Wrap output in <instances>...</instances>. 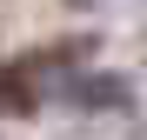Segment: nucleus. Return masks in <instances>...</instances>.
Listing matches in <instances>:
<instances>
[{"mask_svg":"<svg viewBox=\"0 0 147 140\" xmlns=\"http://www.w3.org/2000/svg\"><path fill=\"white\" fill-rule=\"evenodd\" d=\"M0 107H7V113H34V107H40L34 67H0Z\"/></svg>","mask_w":147,"mask_h":140,"instance_id":"1","label":"nucleus"}]
</instances>
